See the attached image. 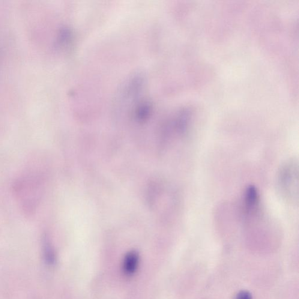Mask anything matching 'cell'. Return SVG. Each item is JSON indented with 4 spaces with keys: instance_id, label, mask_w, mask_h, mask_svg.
<instances>
[{
    "instance_id": "cell-1",
    "label": "cell",
    "mask_w": 299,
    "mask_h": 299,
    "mask_svg": "<svg viewBox=\"0 0 299 299\" xmlns=\"http://www.w3.org/2000/svg\"><path fill=\"white\" fill-rule=\"evenodd\" d=\"M278 190L284 199L291 203H298V163L289 160L281 167L278 178Z\"/></svg>"
},
{
    "instance_id": "cell-2",
    "label": "cell",
    "mask_w": 299,
    "mask_h": 299,
    "mask_svg": "<svg viewBox=\"0 0 299 299\" xmlns=\"http://www.w3.org/2000/svg\"><path fill=\"white\" fill-rule=\"evenodd\" d=\"M140 257L138 253L135 251H131L127 254L124 257L122 268L125 275L131 276L136 273L138 268Z\"/></svg>"
},
{
    "instance_id": "cell-3",
    "label": "cell",
    "mask_w": 299,
    "mask_h": 299,
    "mask_svg": "<svg viewBox=\"0 0 299 299\" xmlns=\"http://www.w3.org/2000/svg\"><path fill=\"white\" fill-rule=\"evenodd\" d=\"M236 299H253V298L249 291H243L238 293Z\"/></svg>"
}]
</instances>
